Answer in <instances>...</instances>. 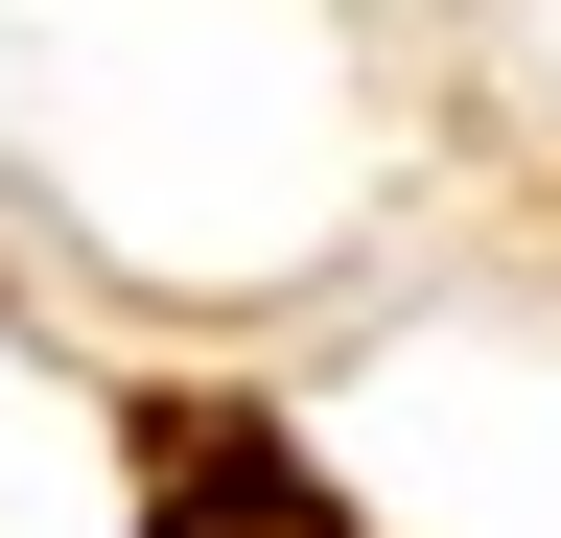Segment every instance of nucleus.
I'll return each mask as SVG.
<instances>
[{
  "mask_svg": "<svg viewBox=\"0 0 561 538\" xmlns=\"http://www.w3.org/2000/svg\"><path fill=\"white\" fill-rule=\"evenodd\" d=\"M117 468H140V538H375L305 445L257 422V398H140V422H117Z\"/></svg>",
  "mask_w": 561,
  "mask_h": 538,
  "instance_id": "nucleus-1",
  "label": "nucleus"
}]
</instances>
